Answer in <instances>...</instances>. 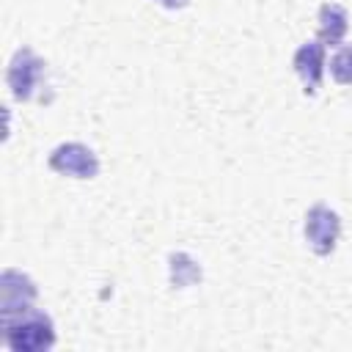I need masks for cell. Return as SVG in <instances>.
Here are the masks:
<instances>
[{
    "label": "cell",
    "instance_id": "8",
    "mask_svg": "<svg viewBox=\"0 0 352 352\" xmlns=\"http://www.w3.org/2000/svg\"><path fill=\"white\" fill-rule=\"evenodd\" d=\"M201 280V267L187 253H170V283L176 289H187Z\"/></svg>",
    "mask_w": 352,
    "mask_h": 352
},
{
    "label": "cell",
    "instance_id": "4",
    "mask_svg": "<svg viewBox=\"0 0 352 352\" xmlns=\"http://www.w3.org/2000/svg\"><path fill=\"white\" fill-rule=\"evenodd\" d=\"M47 162L55 173L72 176V179H94L99 173V157L94 154V148H88L85 143H77V140L55 146Z\"/></svg>",
    "mask_w": 352,
    "mask_h": 352
},
{
    "label": "cell",
    "instance_id": "7",
    "mask_svg": "<svg viewBox=\"0 0 352 352\" xmlns=\"http://www.w3.org/2000/svg\"><path fill=\"white\" fill-rule=\"evenodd\" d=\"M349 30V14L341 3H322L319 6V38L330 47H341Z\"/></svg>",
    "mask_w": 352,
    "mask_h": 352
},
{
    "label": "cell",
    "instance_id": "2",
    "mask_svg": "<svg viewBox=\"0 0 352 352\" xmlns=\"http://www.w3.org/2000/svg\"><path fill=\"white\" fill-rule=\"evenodd\" d=\"M44 72H47V63L30 47H19L11 55L8 69H6V82L14 94V99L16 102H30L36 96V88L44 80Z\"/></svg>",
    "mask_w": 352,
    "mask_h": 352
},
{
    "label": "cell",
    "instance_id": "10",
    "mask_svg": "<svg viewBox=\"0 0 352 352\" xmlns=\"http://www.w3.org/2000/svg\"><path fill=\"white\" fill-rule=\"evenodd\" d=\"M160 6H165V8H182V6H187V0H157Z\"/></svg>",
    "mask_w": 352,
    "mask_h": 352
},
{
    "label": "cell",
    "instance_id": "3",
    "mask_svg": "<svg viewBox=\"0 0 352 352\" xmlns=\"http://www.w3.org/2000/svg\"><path fill=\"white\" fill-rule=\"evenodd\" d=\"M341 234V217L324 206V204H314L305 212V242L316 256H330L336 250Z\"/></svg>",
    "mask_w": 352,
    "mask_h": 352
},
{
    "label": "cell",
    "instance_id": "5",
    "mask_svg": "<svg viewBox=\"0 0 352 352\" xmlns=\"http://www.w3.org/2000/svg\"><path fill=\"white\" fill-rule=\"evenodd\" d=\"M38 297L36 283L19 270H3L0 275V319L33 308Z\"/></svg>",
    "mask_w": 352,
    "mask_h": 352
},
{
    "label": "cell",
    "instance_id": "1",
    "mask_svg": "<svg viewBox=\"0 0 352 352\" xmlns=\"http://www.w3.org/2000/svg\"><path fill=\"white\" fill-rule=\"evenodd\" d=\"M0 322H3V338L14 352H44V349H52L55 344L52 319L38 308L3 316Z\"/></svg>",
    "mask_w": 352,
    "mask_h": 352
},
{
    "label": "cell",
    "instance_id": "6",
    "mask_svg": "<svg viewBox=\"0 0 352 352\" xmlns=\"http://www.w3.org/2000/svg\"><path fill=\"white\" fill-rule=\"evenodd\" d=\"M292 66L297 72V77L302 80V91L308 96H314L322 88V77H324V41L322 38H311L305 44L297 47Z\"/></svg>",
    "mask_w": 352,
    "mask_h": 352
},
{
    "label": "cell",
    "instance_id": "9",
    "mask_svg": "<svg viewBox=\"0 0 352 352\" xmlns=\"http://www.w3.org/2000/svg\"><path fill=\"white\" fill-rule=\"evenodd\" d=\"M330 74L341 85H352V44H341L330 60Z\"/></svg>",
    "mask_w": 352,
    "mask_h": 352
}]
</instances>
